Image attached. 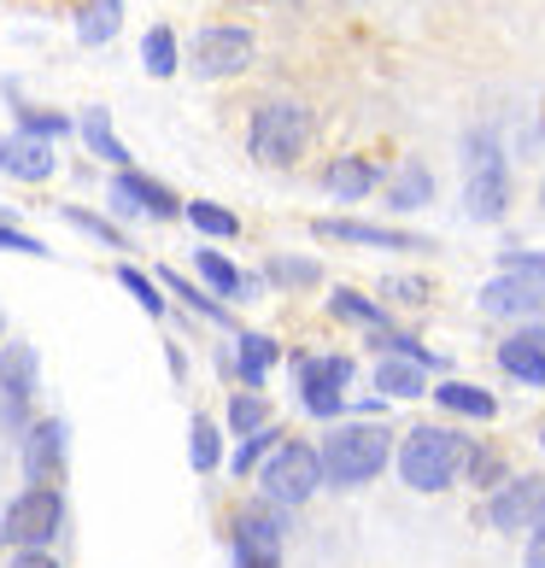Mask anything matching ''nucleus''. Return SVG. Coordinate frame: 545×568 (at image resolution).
I'll return each instance as SVG.
<instances>
[{
  "mask_svg": "<svg viewBox=\"0 0 545 568\" xmlns=\"http://www.w3.org/2000/svg\"><path fill=\"white\" fill-rule=\"evenodd\" d=\"M12 112H18V135H36V141L71 135V118L65 112H36V106H12Z\"/></svg>",
  "mask_w": 545,
  "mask_h": 568,
  "instance_id": "f704fd0d",
  "label": "nucleus"
},
{
  "mask_svg": "<svg viewBox=\"0 0 545 568\" xmlns=\"http://www.w3.org/2000/svg\"><path fill=\"white\" fill-rule=\"evenodd\" d=\"M522 562H528V568H545V521L528 534V551H522Z\"/></svg>",
  "mask_w": 545,
  "mask_h": 568,
  "instance_id": "a19ab883",
  "label": "nucleus"
},
{
  "mask_svg": "<svg viewBox=\"0 0 545 568\" xmlns=\"http://www.w3.org/2000/svg\"><path fill=\"white\" fill-rule=\"evenodd\" d=\"M282 357V346L270 341V334H235V369H241V382L246 387H264V375H270V364Z\"/></svg>",
  "mask_w": 545,
  "mask_h": 568,
  "instance_id": "aec40b11",
  "label": "nucleus"
},
{
  "mask_svg": "<svg viewBox=\"0 0 545 568\" xmlns=\"http://www.w3.org/2000/svg\"><path fill=\"white\" fill-rule=\"evenodd\" d=\"M317 457H323V487L352 493V487H364V480H375V475L387 469V457H393V428L364 423V416H359V423L323 434Z\"/></svg>",
  "mask_w": 545,
  "mask_h": 568,
  "instance_id": "f257e3e1",
  "label": "nucleus"
},
{
  "mask_svg": "<svg viewBox=\"0 0 545 568\" xmlns=\"http://www.w3.org/2000/svg\"><path fill=\"white\" fill-rule=\"evenodd\" d=\"M464 205L475 223H498L511 205V171H505V153L487 130H475L464 146Z\"/></svg>",
  "mask_w": 545,
  "mask_h": 568,
  "instance_id": "20e7f679",
  "label": "nucleus"
},
{
  "mask_svg": "<svg viewBox=\"0 0 545 568\" xmlns=\"http://www.w3.org/2000/svg\"><path fill=\"white\" fill-rule=\"evenodd\" d=\"M65 223H77L82 235H94V241H107V246H123V235L107 223V217H94V212H77V205H65Z\"/></svg>",
  "mask_w": 545,
  "mask_h": 568,
  "instance_id": "4c0bfd02",
  "label": "nucleus"
},
{
  "mask_svg": "<svg viewBox=\"0 0 545 568\" xmlns=\"http://www.w3.org/2000/svg\"><path fill=\"white\" fill-rule=\"evenodd\" d=\"M293 382H300V405L311 410V416H323V423H334V416L346 410V382H352V357H341V352H300L293 357Z\"/></svg>",
  "mask_w": 545,
  "mask_h": 568,
  "instance_id": "0eeeda50",
  "label": "nucleus"
},
{
  "mask_svg": "<svg viewBox=\"0 0 545 568\" xmlns=\"http://www.w3.org/2000/svg\"><path fill=\"white\" fill-rule=\"evenodd\" d=\"M464 480H475V487L498 493V487H505V457H498L493 446H475V439H470V463H464Z\"/></svg>",
  "mask_w": 545,
  "mask_h": 568,
  "instance_id": "7c9ffc66",
  "label": "nucleus"
},
{
  "mask_svg": "<svg viewBox=\"0 0 545 568\" xmlns=\"http://www.w3.org/2000/svg\"><path fill=\"white\" fill-rule=\"evenodd\" d=\"M387 300H400V305H423V282H387Z\"/></svg>",
  "mask_w": 545,
  "mask_h": 568,
  "instance_id": "ea45409f",
  "label": "nucleus"
},
{
  "mask_svg": "<svg viewBox=\"0 0 545 568\" xmlns=\"http://www.w3.org/2000/svg\"><path fill=\"white\" fill-rule=\"evenodd\" d=\"M311 235L323 241H352V246H382V252H428V235H400V229H382V223H352V217H317Z\"/></svg>",
  "mask_w": 545,
  "mask_h": 568,
  "instance_id": "ddd939ff",
  "label": "nucleus"
},
{
  "mask_svg": "<svg viewBox=\"0 0 545 568\" xmlns=\"http://www.w3.org/2000/svg\"><path fill=\"white\" fill-rule=\"evenodd\" d=\"M428 200H434V176H428V164L411 159L405 171L393 176V200H387V205H393V212H423Z\"/></svg>",
  "mask_w": 545,
  "mask_h": 568,
  "instance_id": "5701e85b",
  "label": "nucleus"
},
{
  "mask_svg": "<svg viewBox=\"0 0 545 568\" xmlns=\"http://www.w3.org/2000/svg\"><path fill=\"white\" fill-rule=\"evenodd\" d=\"M311 141V106H300V100H270V106L253 112V130H246V153H253L259 164H293L305 153Z\"/></svg>",
  "mask_w": 545,
  "mask_h": 568,
  "instance_id": "39448f33",
  "label": "nucleus"
},
{
  "mask_svg": "<svg viewBox=\"0 0 545 568\" xmlns=\"http://www.w3.org/2000/svg\"><path fill=\"white\" fill-rule=\"evenodd\" d=\"M229 428L246 434V439L264 434V428H270V405H264L259 393H235V398H229Z\"/></svg>",
  "mask_w": 545,
  "mask_h": 568,
  "instance_id": "c756f323",
  "label": "nucleus"
},
{
  "mask_svg": "<svg viewBox=\"0 0 545 568\" xmlns=\"http://www.w3.org/2000/svg\"><path fill=\"white\" fill-rule=\"evenodd\" d=\"M329 194L334 200H364L370 194V187H375V164L370 159H359V153H341V159H334L329 164Z\"/></svg>",
  "mask_w": 545,
  "mask_h": 568,
  "instance_id": "412c9836",
  "label": "nucleus"
},
{
  "mask_svg": "<svg viewBox=\"0 0 545 568\" xmlns=\"http://www.w3.org/2000/svg\"><path fill=\"white\" fill-rule=\"evenodd\" d=\"M12 568H59V562H53L48 551H18V557H12Z\"/></svg>",
  "mask_w": 545,
  "mask_h": 568,
  "instance_id": "79ce46f5",
  "label": "nucleus"
},
{
  "mask_svg": "<svg viewBox=\"0 0 545 568\" xmlns=\"http://www.w3.org/2000/svg\"><path fill=\"white\" fill-rule=\"evenodd\" d=\"M7 539L18 545V551H48V545L59 539V528H65V493L59 487H24L12 504H7Z\"/></svg>",
  "mask_w": 545,
  "mask_h": 568,
  "instance_id": "423d86ee",
  "label": "nucleus"
},
{
  "mask_svg": "<svg viewBox=\"0 0 545 568\" xmlns=\"http://www.w3.org/2000/svg\"><path fill=\"white\" fill-rule=\"evenodd\" d=\"M434 405L446 416H470V423H493V416H498V398L487 387H470V382H440Z\"/></svg>",
  "mask_w": 545,
  "mask_h": 568,
  "instance_id": "a211bd4d",
  "label": "nucleus"
},
{
  "mask_svg": "<svg viewBox=\"0 0 545 568\" xmlns=\"http://www.w3.org/2000/svg\"><path fill=\"white\" fill-rule=\"evenodd\" d=\"M194 439H188V463H194L200 475H212L218 463H223V439H218V423L212 416H194V428H188Z\"/></svg>",
  "mask_w": 545,
  "mask_h": 568,
  "instance_id": "a878e982",
  "label": "nucleus"
},
{
  "mask_svg": "<svg viewBox=\"0 0 545 568\" xmlns=\"http://www.w3.org/2000/svg\"><path fill=\"white\" fill-rule=\"evenodd\" d=\"M0 252H30V258H48L53 246H41L36 235H24V229H12V223H0Z\"/></svg>",
  "mask_w": 545,
  "mask_h": 568,
  "instance_id": "58836bf2",
  "label": "nucleus"
},
{
  "mask_svg": "<svg viewBox=\"0 0 545 568\" xmlns=\"http://www.w3.org/2000/svg\"><path fill=\"white\" fill-rule=\"evenodd\" d=\"M229 545H235V568H282V516L276 504H241L229 516Z\"/></svg>",
  "mask_w": 545,
  "mask_h": 568,
  "instance_id": "6e6552de",
  "label": "nucleus"
},
{
  "mask_svg": "<svg viewBox=\"0 0 545 568\" xmlns=\"http://www.w3.org/2000/svg\"><path fill=\"white\" fill-rule=\"evenodd\" d=\"M253 53H259V41L241 24H205L194 36V71L200 77H241L253 65Z\"/></svg>",
  "mask_w": 545,
  "mask_h": 568,
  "instance_id": "9d476101",
  "label": "nucleus"
},
{
  "mask_svg": "<svg viewBox=\"0 0 545 568\" xmlns=\"http://www.w3.org/2000/svg\"><path fill=\"white\" fill-rule=\"evenodd\" d=\"M375 387L387 398H416L423 393V364H405V357H382L375 364Z\"/></svg>",
  "mask_w": 545,
  "mask_h": 568,
  "instance_id": "393cba45",
  "label": "nucleus"
},
{
  "mask_svg": "<svg viewBox=\"0 0 545 568\" xmlns=\"http://www.w3.org/2000/svg\"><path fill=\"white\" fill-rule=\"evenodd\" d=\"M464 463H470V434L457 428H411L405 446H400V480L411 493H446L464 480Z\"/></svg>",
  "mask_w": 545,
  "mask_h": 568,
  "instance_id": "f03ea898",
  "label": "nucleus"
},
{
  "mask_svg": "<svg viewBox=\"0 0 545 568\" xmlns=\"http://www.w3.org/2000/svg\"><path fill=\"white\" fill-rule=\"evenodd\" d=\"M0 334H7V317H0Z\"/></svg>",
  "mask_w": 545,
  "mask_h": 568,
  "instance_id": "c03bdc74",
  "label": "nucleus"
},
{
  "mask_svg": "<svg viewBox=\"0 0 545 568\" xmlns=\"http://www.w3.org/2000/svg\"><path fill=\"white\" fill-rule=\"evenodd\" d=\"M141 65H147V77H171L176 71V36L164 24H153L141 36Z\"/></svg>",
  "mask_w": 545,
  "mask_h": 568,
  "instance_id": "cd10ccee",
  "label": "nucleus"
},
{
  "mask_svg": "<svg viewBox=\"0 0 545 568\" xmlns=\"http://www.w3.org/2000/svg\"><path fill=\"white\" fill-rule=\"evenodd\" d=\"M498 369L522 387H545V328H516L511 341H498Z\"/></svg>",
  "mask_w": 545,
  "mask_h": 568,
  "instance_id": "2eb2a0df",
  "label": "nucleus"
},
{
  "mask_svg": "<svg viewBox=\"0 0 545 568\" xmlns=\"http://www.w3.org/2000/svg\"><path fill=\"white\" fill-rule=\"evenodd\" d=\"M53 164H59L53 146L36 141V135H7V141H0V171L18 176V182H48Z\"/></svg>",
  "mask_w": 545,
  "mask_h": 568,
  "instance_id": "f3484780",
  "label": "nucleus"
},
{
  "mask_svg": "<svg viewBox=\"0 0 545 568\" xmlns=\"http://www.w3.org/2000/svg\"><path fill=\"white\" fill-rule=\"evenodd\" d=\"M317 487H323V457L311 439H282L259 469V498L276 504V510H300V504H311Z\"/></svg>",
  "mask_w": 545,
  "mask_h": 568,
  "instance_id": "7ed1b4c3",
  "label": "nucleus"
},
{
  "mask_svg": "<svg viewBox=\"0 0 545 568\" xmlns=\"http://www.w3.org/2000/svg\"><path fill=\"white\" fill-rule=\"evenodd\" d=\"M276 446H282V428H264V434H253V439H241V452H235V463H229V469H235V475H253Z\"/></svg>",
  "mask_w": 545,
  "mask_h": 568,
  "instance_id": "c9c22d12",
  "label": "nucleus"
},
{
  "mask_svg": "<svg viewBox=\"0 0 545 568\" xmlns=\"http://www.w3.org/2000/svg\"><path fill=\"white\" fill-rule=\"evenodd\" d=\"M65 439L71 428L59 423V416H41V423L24 428V475H30V487H59L65 480Z\"/></svg>",
  "mask_w": 545,
  "mask_h": 568,
  "instance_id": "9b49d317",
  "label": "nucleus"
},
{
  "mask_svg": "<svg viewBox=\"0 0 545 568\" xmlns=\"http://www.w3.org/2000/svg\"><path fill=\"white\" fill-rule=\"evenodd\" d=\"M0 545H7V521H0Z\"/></svg>",
  "mask_w": 545,
  "mask_h": 568,
  "instance_id": "37998d69",
  "label": "nucleus"
},
{
  "mask_svg": "<svg viewBox=\"0 0 545 568\" xmlns=\"http://www.w3.org/2000/svg\"><path fill=\"white\" fill-rule=\"evenodd\" d=\"M539 200H545V187H539Z\"/></svg>",
  "mask_w": 545,
  "mask_h": 568,
  "instance_id": "49530a36",
  "label": "nucleus"
},
{
  "mask_svg": "<svg viewBox=\"0 0 545 568\" xmlns=\"http://www.w3.org/2000/svg\"><path fill=\"white\" fill-rule=\"evenodd\" d=\"M539 446H545V428H539Z\"/></svg>",
  "mask_w": 545,
  "mask_h": 568,
  "instance_id": "a18cd8bd",
  "label": "nucleus"
},
{
  "mask_svg": "<svg viewBox=\"0 0 545 568\" xmlns=\"http://www.w3.org/2000/svg\"><path fill=\"white\" fill-rule=\"evenodd\" d=\"M545 521V475H516L487 498V528L498 534H534Z\"/></svg>",
  "mask_w": 545,
  "mask_h": 568,
  "instance_id": "1a4fd4ad",
  "label": "nucleus"
},
{
  "mask_svg": "<svg viewBox=\"0 0 545 568\" xmlns=\"http://www.w3.org/2000/svg\"><path fill=\"white\" fill-rule=\"evenodd\" d=\"M370 346H375V352H387V357H405V364H423V369H434V364H440V357H434L423 341H416V334H393V328H382Z\"/></svg>",
  "mask_w": 545,
  "mask_h": 568,
  "instance_id": "72a5a7b5",
  "label": "nucleus"
},
{
  "mask_svg": "<svg viewBox=\"0 0 545 568\" xmlns=\"http://www.w3.org/2000/svg\"><path fill=\"white\" fill-rule=\"evenodd\" d=\"M159 282H164V287H171V293H176V300H182L188 311H200V317H205V323H223V328H229V305H218V300H212V293H200L194 282H182V276H176V270H159Z\"/></svg>",
  "mask_w": 545,
  "mask_h": 568,
  "instance_id": "bb28decb",
  "label": "nucleus"
},
{
  "mask_svg": "<svg viewBox=\"0 0 545 568\" xmlns=\"http://www.w3.org/2000/svg\"><path fill=\"white\" fill-rule=\"evenodd\" d=\"M118 287H123V293H135V305L147 311V317H164V293H159V282H153V276H141L135 264H118Z\"/></svg>",
  "mask_w": 545,
  "mask_h": 568,
  "instance_id": "473e14b6",
  "label": "nucleus"
},
{
  "mask_svg": "<svg viewBox=\"0 0 545 568\" xmlns=\"http://www.w3.org/2000/svg\"><path fill=\"white\" fill-rule=\"evenodd\" d=\"M329 311H334V317H346V323H364V328H375V334H382V323H387V317H382V305L364 300V293H352V287L334 293Z\"/></svg>",
  "mask_w": 545,
  "mask_h": 568,
  "instance_id": "2f4dec72",
  "label": "nucleus"
},
{
  "mask_svg": "<svg viewBox=\"0 0 545 568\" xmlns=\"http://www.w3.org/2000/svg\"><path fill=\"white\" fill-rule=\"evenodd\" d=\"M270 282L311 287V282H317V258H270Z\"/></svg>",
  "mask_w": 545,
  "mask_h": 568,
  "instance_id": "e433bc0d",
  "label": "nucleus"
},
{
  "mask_svg": "<svg viewBox=\"0 0 545 568\" xmlns=\"http://www.w3.org/2000/svg\"><path fill=\"white\" fill-rule=\"evenodd\" d=\"M118 30H123V0H82V12H77V41L82 48H107Z\"/></svg>",
  "mask_w": 545,
  "mask_h": 568,
  "instance_id": "6ab92c4d",
  "label": "nucleus"
},
{
  "mask_svg": "<svg viewBox=\"0 0 545 568\" xmlns=\"http://www.w3.org/2000/svg\"><path fill=\"white\" fill-rule=\"evenodd\" d=\"M112 205L118 212H147V217H176L182 212V200L171 194L164 182H153V176H135V171H118L112 176Z\"/></svg>",
  "mask_w": 545,
  "mask_h": 568,
  "instance_id": "4468645a",
  "label": "nucleus"
},
{
  "mask_svg": "<svg viewBox=\"0 0 545 568\" xmlns=\"http://www.w3.org/2000/svg\"><path fill=\"white\" fill-rule=\"evenodd\" d=\"M194 264H200L205 287H212V293H223V300H246V287H253V282H246L241 270L229 264L223 252H212V246H200V258H194Z\"/></svg>",
  "mask_w": 545,
  "mask_h": 568,
  "instance_id": "b1692460",
  "label": "nucleus"
},
{
  "mask_svg": "<svg viewBox=\"0 0 545 568\" xmlns=\"http://www.w3.org/2000/svg\"><path fill=\"white\" fill-rule=\"evenodd\" d=\"M481 311H487V317H539L545 311V282L516 276V270H498V276L481 287Z\"/></svg>",
  "mask_w": 545,
  "mask_h": 568,
  "instance_id": "f8f14e48",
  "label": "nucleus"
},
{
  "mask_svg": "<svg viewBox=\"0 0 545 568\" xmlns=\"http://www.w3.org/2000/svg\"><path fill=\"white\" fill-rule=\"evenodd\" d=\"M36 375H41L36 346H24V341L0 346V405L24 410V405H30V393H36Z\"/></svg>",
  "mask_w": 545,
  "mask_h": 568,
  "instance_id": "dca6fc26",
  "label": "nucleus"
},
{
  "mask_svg": "<svg viewBox=\"0 0 545 568\" xmlns=\"http://www.w3.org/2000/svg\"><path fill=\"white\" fill-rule=\"evenodd\" d=\"M82 141L94 146V159H107V164H118V171H130V146L112 135L107 106H89V112H82Z\"/></svg>",
  "mask_w": 545,
  "mask_h": 568,
  "instance_id": "4be33fe9",
  "label": "nucleus"
},
{
  "mask_svg": "<svg viewBox=\"0 0 545 568\" xmlns=\"http://www.w3.org/2000/svg\"><path fill=\"white\" fill-rule=\"evenodd\" d=\"M182 212H188V223H194L200 235H218V241H229V235H241V223H235V212H223V205H212V200H188Z\"/></svg>",
  "mask_w": 545,
  "mask_h": 568,
  "instance_id": "c85d7f7f",
  "label": "nucleus"
}]
</instances>
